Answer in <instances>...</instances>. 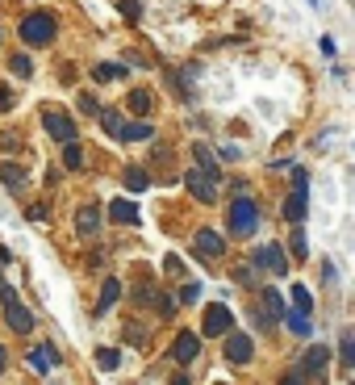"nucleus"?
<instances>
[{
  "label": "nucleus",
  "instance_id": "obj_1",
  "mask_svg": "<svg viewBox=\"0 0 355 385\" xmlns=\"http://www.w3.org/2000/svg\"><path fill=\"white\" fill-rule=\"evenodd\" d=\"M17 34H21V42H25V47H46V42H54L59 25H54V17H50V13H30V17H21Z\"/></svg>",
  "mask_w": 355,
  "mask_h": 385
},
{
  "label": "nucleus",
  "instance_id": "obj_2",
  "mask_svg": "<svg viewBox=\"0 0 355 385\" xmlns=\"http://www.w3.org/2000/svg\"><path fill=\"white\" fill-rule=\"evenodd\" d=\"M255 226H260V205H255V197H234V201H230V231H234V235H255Z\"/></svg>",
  "mask_w": 355,
  "mask_h": 385
},
{
  "label": "nucleus",
  "instance_id": "obj_3",
  "mask_svg": "<svg viewBox=\"0 0 355 385\" xmlns=\"http://www.w3.org/2000/svg\"><path fill=\"white\" fill-rule=\"evenodd\" d=\"M251 264H255V272L264 268V272H272V277H289V255H284L280 243H260Z\"/></svg>",
  "mask_w": 355,
  "mask_h": 385
},
{
  "label": "nucleus",
  "instance_id": "obj_4",
  "mask_svg": "<svg viewBox=\"0 0 355 385\" xmlns=\"http://www.w3.org/2000/svg\"><path fill=\"white\" fill-rule=\"evenodd\" d=\"M326 369H330V352H326V343L305 347V356H301V364H297V373H301L305 381H322V377H326Z\"/></svg>",
  "mask_w": 355,
  "mask_h": 385
},
{
  "label": "nucleus",
  "instance_id": "obj_5",
  "mask_svg": "<svg viewBox=\"0 0 355 385\" xmlns=\"http://www.w3.org/2000/svg\"><path fill=\"white\" fill-rule=\"evenodd\" d=\"M0 301H4V318H8V327H13L17 335H30V331H34V314H30V306H21L17 289H13L8 297H0Z\"/></svg>",
  "mask_w": 355,
  "mask_h": 385
},
{
  "label": "nucleus",
  "instance_id": "obj_6",
  "mask_svg": "<svg viewBox=\"0 0 355 385\" xmlns=\"http://www.w3.org/2000/svg\"><path fill=\"white\" fill-rule=\"evenodd\" d=\"M184 185H188V192H192L197 201H205V205H214V201H218V180H214V176H205L201 168L184 172Z\"/></svg>",
  "mask_w": 355,
  "mask_h": 385
},
{
  "label": "nucleus",
  "instance_id": "obj_7",
  "mask_svg": "<svg viewBox=\"0 0 355 385\" xmlns=\"http://www.w3.org/2000/svg\"><path fill=\"white\" fill-rule=\"evenodd\" d=\"M42 126H46V134H50L54 143H76V126H71V117H67V113L46 109V113H42Z\"/></svg>",
  "mask_w": 355,
  "mask_h": 385
},
{
  "label": "nucleus",
  "instance_id": "obj_8",
  "mask_svg": "<svg viewBox=\"0 0 355 385\" xmlns=\"http://www.w3.org/2000/svg\"><path fill=\"white\" fill-rule=\"evenodd\" d=\"M230 331H234V314H230V306H222V301L209 306V310H205V335L218 339V335H230Z\"/></svg>",
  "mask_w": 355,
  "mask_h": 385
},
{
  "label": "nucleus",
  "instance_id": "obj_9",
  "mask_svg": "<svg viewBox=\"0 0 355 385\" xmlns=\"http://www.w3.org/2000/svg\"><path fill=\"white\" fill-rule=\"evenodd\" d=\"M255 356V339L251 335H243V331H230L226 335V360L230 364H247Z\"/></svg>",
  "mask_w": 355,
  "mask_h": 385
},
{
  "label": "nucleus",
  "instance_id": "obj_10",
  "mask_svg": "<svg viewBox=\"0 0 355 385\" xmlns=\"http://www.w3.org/2000/svg\"><path fill=\"white\" fill-rule=\"evenodd\" d=\"M76 235H80V239H96V235H100V205L84 201V205L76 209Z\"/></svg>",
  "mask_w": 355,
  "mask_h": 385
},
{
  "label": "nucleus",
  "instance_id": "obj_11",
  "mask_svg": "<svg viewBox=\"0 0 355 385\" xmlns=\"http://www.w3.org/2000/svg\"><path fill=\"white\" fill-rule=\"evenodd\" d=\"M197 356H201V335L197 331H180L176 343H172V360L176 364H192Z\"/></svg>",
  "mask_w": 355,
  "mask_h": 385
},
{
  "label": "nucleus",
  "instance_id": "obj_12",
  "mask_svg": "<svg viewBox=\"0 0 355 385\" xmlns=\"http://www.w3.org/2000/svg\"><path fill=\"white\" fill-rule=\"evenodd\" d=\"M192 247H197V255H205V260H218V255L226 251V239L218 235V231H197Z\"/></svg>",
  "mask_w": 355,
  "mask_h": 385
},
{
  "label": "nucleus",
  "instance_id": "obj_13",
  "mask_svg": "<svg viewBox=\"0 0 355 385\" xmlns=\"http://www.w3.org/2000/svg\"><path fill=\"white\" fill-rule=\"evenodd\" d=\"M109 218L117 226H138V205H134L130 197H117V201H109Z\"/></svg>",
  "mask_w": 355,
  "mask_h": 385
},
{
  "label": "nucleus",
  "instance_id": "obj_14",
  "mask_svg": "<svg viewBox=\"0 0 355 385\" xmlns=\"http://www.w3.org/2000/svg\"><path fill=\"white\" fill-rule=\"evenodd\" d=\"M30 364H34V373H54V364H59V347H54V343L34 347V352H30Z\"/></svg>",
  "mask_w": 355,
  "mask_h": 385
},
{
  "label": "nucleus",
  "instance_id": "obj_15",
  "mask_svg": "<svg viewBox=\"0 0 355 385\" xmlns=\"http://www.w3.org/2000/svg\"><path fill=\"white\" fill-rule=\"evenodd\" d=\"M100 126H105V134L109 139H122V126H126V117H122V109H113V105H100Z\"/></svg>",
  "mask_w": 355,
  "mask_h": 385
},
{
  "label": "nucleus",
  "instance_id": "obj_16",
  "mask_svg": "<svg viewBox=\"0 0 355 385\" xmlns=\"http://www.w3.org/2000/svg\"><path fill=\"white\" fill-rule=\"evenodd\" d=\"M117 297H122V281H117V277H109V281L100 285V301H96V314H109V310L117 306Z\"/></svg>",
  "mask_w": 355,
  "mask_h": 385
},
{
  "label": "nucleus",
  "instance_id": "obj_17",
  "mask_svg": "<svg viewBox=\"0 0 355 385\" xmlns=\"http://www.w3.org/2000/svg\"><path fill=\"white\" fill-rule=\"evenodd\" d=\"M284 310H289V306H284V297H280L276 289H264V318L272 323V327L284 318Z\"/></svg>",
  "mask_w": 355,
  "mask_h": 385
},
{
  "label": "nucleus",
  "instance_id": "obj_18",
  "mask_svg": "<svg viewBox=\"0 0 355 385\" xmlns=\"http://www.w3.org/2000/svg\"><path fill=\"white\" fill-rule=\"evenodd\" d=\"M142 139H155V126L151 122H126L122 126V143H142Z\"/></svg>",
  "mask_w": 355,
  "mask_h": 385
},
{
  "label": "nucleus",
  "instance_id": "obj_19",
  "mask_svg": "<svg viewBox=\"0 0 355 385\" xmlns=\"http://www.w3.org/2000/svg\"><path fill=\"white\" fill-rule=\"evenodd\" d=\"M192 155L201 159V172H205V176H214V180L222 176V168H218V159H214V151H209V146H205V143H197V146H192Z\"/></svg>",
  "mask_w": 355,
  "mask_h": 385
},
{
  "label": "nucleus",
  "instance_id": "obj_20",
  "mask_svg": "<svg viewBox=\"0 0 355 385\" xmlns=\"http://www.w3.org/2000/svg\"><path fill=\"white\" fill-rule=\"evenodd\" d=\"M0 180H4V189H8V192L25 189V172H21L17 163H4V168H0Z\"/></svg>",
  "mask_w": 355,
  "mask_h": 385
},
{
  "label": "nucleus",
  "instance_id": "obj_21",
  "mask_svg": "<svg viewBox=\"0 0 355 385\" xmlns=\"http://www.w3.org/2000/svg\"><path fill=\"white\" fill-rule=\"evenodd\" d=\"M126 105H130V113H138V117H146V113L155 109V96L146 93V88H134V93H130V100H126Z\"/></svg>",
  "mask_w": 355,
  "mask_h": 385
},
{
  "label": "nucleus",
  "instance_id": "obj_22",
  "mask_svg": "<svg viewBox=\"0 0 355 385\" xmlns=\"http://www.w3.org/2000/svg\"><path fill=\"white\" fill-rule=\"evenodd\" d=\"M8 71H13V76H17V80H30V76H34V59H30V54H21V50H17V54H13V59H8Z\"/></svg>",
  "mask_w": 355,
  "mask_h": 385
},
{
  "label": "nucleus",
  "instance_id": "obj_23",
  "mask_svg": "<svg viewBox=\"0 0 355 385\" xmlns=\"http://www.w3.org/2000/svg\"><path fill=\"white\" fill-rule=\"evenodd\" d=\"M280 214H284V222H301V218H305V197H301V192H293V197L284 201V209H280Z\"/></svg>",
  "mask_w": 355,
  "mask_h": 385
},
{
  "label": "nucleus",
  "instance_id": "obj_24",
  "mask_svg": "<svg viewBox=\"0 0 355 385\" xmlns=\"http://www.w3.org/2000/svg\"><path fill=\"white\" fill-rule=\"evenodd\" d=\"M293 310L310 318V310H313V297H310V289H305V285H293Z\"/></svg>",
  "mask_w": 355,
  "mask_h": 385
},
{
  "label": "nucleus",
  "instance_id": "obj_25",
  "mask_svg": "<svg viewBox=\"0 0 355 385\" xmlns=\"http://www.w3.org/2000/svg\"><path fill=\"white\" fill-rule=\"evenodd\" d=\"M63 168H84V151H80V143H63Z\"/></svg>",
  "mask_w": 355,
  "mask_h": 385
},
{
  "label": "nucleus",
  "instance_id": "obj_26",
  "mask_svg": "<svg viewBox=\"0 0 355 385\" xmlns=\"http://www.w3.org/2000/svg\"><path fill=\"white\" fill-rule=\"evenodd\" d=\"M122 71H126V67H122V63H96V67H92V76H96V80H100V84H109V80H117V76H122Z\"/></svg>",
  "mask_w": 355,
  "mask_h": 385
},
{
  "label": "nucleus",
  "instance_id": "obj_27",
  "mask_svg": "<svg viewBox=\"0 0 355 385\" xmlns=\"http://www.w3.org/2000/svg\"><path fill=\"white\" fill-rule=\"evenodd\" d=\"M284 323H289V331H293V335H310V318H305V314L284 310Z\"/></svg>",
  "mask_w": 355,
  "mask_h": 385
},
{
  "label": "nucleus",
  "instance_id": "obj_28",
  "mask_svg": "<svg viewBox=\"0 0 355 385\" xmlns=\"http://www.w3.org/2000/svg\"><path fill=\"white\" fill-rule=\"evenodd\" d=\"M96 364H100L105 373H113V369L122 364V352H113V347H100V352H96Z\"/></svg>",
  "mask_w": 355,
  "mask_h": 385
},
{
  "label": "nucleus",
  "instance_id": "obj_29",
  "mask_svg": "<svg viewBox=\"0 0 355 385\" xmlns=\"http://www.w3.org/2000/svg\"><path fill=\"white\" fill-rule=\"evenodd\" d=\"M146 185H151V180H146V172H142V168H126V189H130V192H142Z\"/></svg>",
  "mask_w": 355,
  "mask_h": 385
},
{
  "label": "nucleus",
  "instance_id": "obj_30",
  "mask_svg": "<svg viewBox=\"0 0 355 385\" xmlns=\"http://www.w3.org/2000/svg\"><path fill=\"white\" fill-rule=\"evenodd\" d=\"M339 352H343V369H351V364H355V335H351V331H343Z\"/></svg>",
  "mask_w": 355,
  "mask_h": 385
},
{
  "label": "nucleus",
  "instance_id": "obj_31",
  "mask_svg": "<svg viewBox=\"0 0 355 385\" xmlns=\"http://www.w3.org/2000/svg\"><path fill=\"white\" fill-rule=\"evenodd\" d=\"M155 306H159V318H172V314H176V297H172V293H159Z\"/></svg>",
  "mask_w": 355,
  "mask_h": 385
},
{
  "label": "nucleus",
  "instance_id": "obj_32",
  "mask_svg": "<svg viewBox=\"0 0 355 385\" xmlns=\"http://www.w3.org/2000/svg\"><path fill=\"white\" fill-rule=\"evenodd\" d=\"M76 105H80V113H84V117H96V113H100V100H96V96H88V93H80V100H76Z\"/></svg>",
  "mask_w": 355,
  "mask_h": 385
},
{
  "label": "nucleus",
  "instance_id": "obj_33",
  "mask_svg": "<svg viewBox=\"0 0 355 385\" xmlns=\"http://www.w3.org/2000/svg\"><path fill=\"white\" fill-rule=\"evenodd\" d=\"M293 192H301V197L310 192V172L305 168H293Z\"/></svg>",
  "mask_w": 355,
  "mask_h": 385
},
{
  "label": "nucleus",
  "instance_id": "obj_34",
  "mask_svg": "<svg viewBox=\"0 0 355 385\" xmlns=\"http://www.w3.org/2000/svg\"><path fill=\"white\" fill-rule=\"evenodd\" d=\"M293 251H297V255H301V260H305V255H310V243H305V231H293Z\"/></svg>",
  "mask_w": 355,
  "mask_h": 385
},
{
  "label": "nucleus",
  "instance_id": "obj_35",
  "mask_svg": "<svg viewBox=\"0 0 355 385\" xmlns=\"http://www.w3.org/2000/svg\"><path fill=\"white\" fill-rule=\"evenodd\" d=\"M122 13H126V21H138L142 17V4L138 0H122Z\"/></svg>",
  "mask_w": 355,
  "mask_h": 385
},
{
  "label": "nucleus",
  "instance_id": "obj_36",
  "mask_svg": "<svg viewBox=\"0 0 355 385\" xmlns=\"http://www.w3.org/2000/svg\"><path fill=\"white\" fill-rule=\"evenodd\" d=\"M197 297H201V285H184V289H180V301H184V306H188V301H197Z\"/></svg>",
  "mask_w": 355,
  "mask_h": 385
},
{
  "label": "nucleus",
  "instance_id": "obj_37",
  "mask_svg": "<svg viewBox=\"0 0 355 385\" xmlns=\"http://www.w3.org/2000/svg\"><path fill=\"white\" fill-rule=\"evenodd\" d=\"M163 268H168V277H180V272H184V264H180V255H168V260H163Z\"/></svg>",
  "mask_w": 355,
  "mask_h": 385
},
{
  "label": "nucleus",
  "instance_id": "obj_38",
  "mask_svg": "<svg viewBox=\"0 0 355 385\" xmlns=\"http://www.w3.org/2000/svg\"><path fill=\"white\" fill-rule=\"evenodd\" d=\"M13 105H17V100H13V93H8V88H4V84H0V113H8V109H13Z\"/></svg>",
  "mask_w": 355,
  "mask_h": 385
},
{
  "label": "nucleus",
  "instance_id": "obj_39",
  "mask_svg": "<svg viewBox=\"0 0 355 385\" xmlns=\"http://www.w3.org/2000/svg\"><path fill=\"white\" fill-rule=\"evenodd\" d=\"M280 385H305V377H301V373H297V369H289V373H284V377H280Z\"/></svg>",
  "mask_w": 355,
  "mask_h": 385
},
{
  "label": "nucleus",
  "instance_id": "obj_40",
  "mask_svg": "<svg viewBox=\"0 0 355 385\" xmlns=\"http://www.w3.org/2000/svg\"><path fill=\"white\" fill-rule=\"evenodd\" d=\"M0 146H4V151H17L21 139H17V134H0Z\"/></svg>",
  "mask_w": 355,
  "mask_h": 385
},
{
  "label": "nucleus",
  "instance_id": "obj_41",
  "mask_svg": "<svg viewBox=\"0 0 355 385\" xmlns=\"http://www.w3.org/2000/svg\"><path fill=\"white\" fill-rule=\"evenodd\" d=\"M130 343H146V331L142 327H130Z\"/></svg>",
  "mask_w": 355,
  "mask_h": 385
},
{
  "label": "nucleus",
  "instance_id": "obj_42",
  "mask_svg": "<svg viewBox=\"0 0 355 385\" xmlns=\"http://www.w3.org/2000/svg\"><path fill=\"white\" fill-rule=\"evenodd\" d=\"M13 289H8V281H4V272H0V297H8Z\"/></svg>",
  "mask_w": 355,
  "mask_h": 385
},
{
  "label": "nucleus",
  "instance_id": "obj_43",
  "mask_svg": "<svg viewBox=\"0 0 355 385\" xmlns=\"http://www.w3.org/2000/svg\"><path fill=\"white\" fill-rule=\"evenodd\" d=\"M4 369H8V352L0 347V373H4Z\"/></svg>",
  "mask_w": 355,
  "mask_h": 385
},
{
  "label": "nucleus",
  "instance_id": "obj_44",
  "mask_svg": "<svg viewBox=\"0 0 355 385\" xmlns=\"http://www.w3.org/2000/svg\"><path fill=\"white\" fill-rule=\"evenodd\" d=\"M172 385H192V381H188V377H184V373H176V377H172Z\"/></svg>",
  "mask_w": 355,
  "mask_h": 385
}]
</instances>
